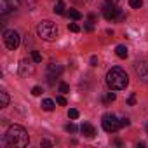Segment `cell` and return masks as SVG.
<instances>
[{"instance_id":"7","label":"cell","mask_w":148,"mask_h":148,"mask_svg":"<svg viewBox=\"0 0 148 148\" xmlns=\"http://www.w3.org/2000/svg\"><path fill=\"white\" fill-rule=\"evenodd\" d=\"M19 5H21L19 0H0V14L7 16L9 12L19 9Z\"/></svg>"},{"instance_id":"2","label":"cell","mask_w":148,"mask_h":148,"mask_svg":"<svg viewBox=\"0 0 148 148\" xmlns=\"http://www.w3.org/2000/svg\"><path fill=\"white\" fill-rule=\"evenodd\" d=\"M106 84H108V87L112 91H122V89H125L129 86V77L122 68L113 66L106 73Z\"/></svg>"},{"instance_id":"28","label":"cell","mask_w":148,"mask_h":148,"mask_svg":"<svg viewBox=\"0 0 148 148\" xmlns=\"http://www.w3.org/2000/svg\"><path fill=\"white\" fill-rule=\"evenodd\" d=\"M120 124H122V127H127L131 122H129V119H120Z\"/></svg>"},{"instance_id":"9","label":"cell","mask_w":148,"mask_h":148,"mask_svg":"<svg viewBox=\"0 0 148 148\" xmlns=\"http://www.w3.org/2000/svg\"><path fill=\"white\" fill-rule=\"evenodd\" d=\"M61 73H63V66L61 64H58V63H49L47 64V77H49L51 84H52V79L59 77Z\"/></svg>"},{"instance_id":"23","label":"cell","mask_w":148,"mask_h":148,"mask_svg":"<svg viewBox=\"0 0 148 148\" xmlns=\"http://www.w3.org/2000/svg\"><path fill=\"white\" fill-rule=\"evenodd\" d=\"M64 129H66V132H77V125L75 124H68Z\"/></svg>"},{"instance_id":"6","label":"cell","mask_w":148,"mask_h":148,"mask_svg":"<svg viewBox=\"0 0 148 148\" xmlns=\"http://www.w3.org/2000/svg\"><path fill=\"white\" fill-rule=\"evenodd\" d=\"M4 44L11 51L18 49V45H19V33L16 30H5L4 32Z\"/></svg>"},{"instance_id":"31","label":"cell","mask_w":148,"mask_h":148,"mask_svg":"<svg viewBox=\"0 0 148 148\" xmlns=\"http://www.w3.org/2000/svg\"><path fill=\"white\" fill-rule=\"evenodd\" d=\"M89 19L91 21H96V14H89Z\"/></svg>"},{"instance_id":"1","label":"cell","mask_w":148,"mask_h":148,"mask_svg":"<svg viewBox=\"0 0 148 148\" xmlns=\"http://www.w3.org/2000/svg\"><path fill=\"white\" fill-rule=\"evenodd\" d=\"M4 143L11 148H23V146H28L30 143V136L26 132L25 127L21 125H11L5 132V138H4Z\"/></svg>"},{"instance_id":"8","label":"cell","mask_w":148,"mask_h":148,"mask_svg":"<svg viewBox=\"0 0 148 148\" xmlns=\"http://www.w3.org/2000/svg\"><path fill=\"white\" fill-rule=\"evenodd\" d=\"M134 70L138 73V77L143 82H148V61H139L134 64Z\"/></svg>"},{"instance_id":"3","label":"cell","mask_w":148,"mask_h":148,"mask_svg":"<svg viewBox=\"0 0 148 148\" xmlns=\"http://www.w3.org/2000/svg\"><path fill=\"white\" fill-rule=\"evenodd\" d=\"M37 33L38 37H42L44 40H54L58 37V26L52 21H40L37 26Z\"/></svg>"},{"instance_id":"32","label":"cell","mask_w":148,"mask_h":148,"mask_svg":"<svg viewBox=\"0 0 148 148\" xmlns=\"http://www.w3.org/2000/svg\"><path fill=\"white\" fill-rule=\"evenodd\" d=\"M106 2H108V4H117L119 0H106Z\"/></svg>"},{"instance_id":"21","label":"cell","mask_w":148,"mask_h":148,"mask_svg":"<svg viewBox=\"0 0 148 148\" xmlns=\"http://www.w3.org/2000/svg\"><path fill=\"white\" fill-rule=\"evenodd\" d=\"M32 59H33V63H40V61H42V54L37 52V51H33V52H32Z\"/></svg>"},{"instance_id":"18","label":"cell","mask_w":148,"mask_h":148,"mask_svg":"<svg viewBox=\"0 0 148 148\" xmlns=\"http://www.w3.org/2000/svg\"><path fill=\"white\" fill-rule=\"evenodd\" d=\"M68 117H70L71 120L79 119V110H75V108H70V110H68Z\"/></svg>"},{"instance_id":"17","label":"cell","mask_w":148,"mask_h":148,"mask_svg":"<svg viewBox=\"0 0 148 148\" xmlns=\"http://www.w3.org/2000/svg\"><path fill=\"white\" fill-rule=\"evenodd\" d=\"M129 5H131L132 9H139V7L143 5V0H129Z\"/></svg>"},{"instance_id":"14","label":"cell","mask_w":148,"mask_h":148,"mask_svg":"<svg viewBox=\"0 0 148 148\" xmlns=\"http://www.w3.org/2000/svg\"><path fill=\"white\" fill-rule=\"evenodd\" d=\"M7 105H9V94L5 91H0V106L5 108Z\"/></svg>"},{"instance_id":"22","label":"cell","mask_w":148,"mask_h":148,"mask_svg":"<svg viewBox=\"0 0 148 148\" xmlns=\"http://www.w3.org/2000/svg\"><path fill=\"white\" fill-rule=\"evenodd\" d=\"M127 105H129V106H134V105H136V94H134V92L129 96V99H127Z\"/></svg>"},{"instance_id":"24","label":"cell","mask_w":148,"mask_h":148,"mask_svg":"<svg viewBox=\"0 0 148 148\" xmlns=\"http://www.w3.org/2000/svg\"><path fill=\"white\" fill-rule=\"evenodd\" d=\"M32 94H33V96H40V94H42V87H38V86H35V87L32 89Z\"/></svg>"},{"instance_id":"15","label":"cell","mask_w":148,"mask_h":148,"mask_svg":"<svg viewBox=\"0 0 148 148\" xmlns=\"http://www.w3.org/2000/svg\"><path fill=\"white\" fill-rule=\"evenodd\" d=\"M68 16H70L71 19H75V21H79V19L82 18V14H80L77 9H70V11H68Z\"/></svg>"},{"instance_id":"11","label":"cell","mask_w":148,"mask_h":148,"mask_svg":"<svg viewBox=\"0 0 148 148\" xmlns=\"http://www.w3.org/2000/svg\"><path fill=\"white\" fill-rule=\"evenodd\" d=\"M80 132H82L84 136H87V138H94V136H96V129H94L91 124H87V122H84V124L80 125Z\"/></svg>"},{"instance_id":"19","label":"cell","mask_w":148,"mask_h":148,"mask_svg":"<svg viewBox=\"0 0 148 148\" xmlns=\"http://www.w3.org/2000/svg\"><path fill=\"white\" fill-rule=\"evenodd\" d=\"M59 92H63V94L70 92V86H68L66 82H59Z\"/></svg>"},{"instance_id":"25","label":"cell","mask_w":148,"mask_h":148,"mask_svg":"<svg viewBox=\"0 0 148 148\" xmlns=\"http://www.w3.org/2000/svg\"><path fill=\"white\" fill-rule=\"evenodd\" d=\"M56 103L61 105V106H64V105H66V99H64L63 96H58V98H56Z\"/></svg>"},{"instance_id":"30","label":"cell","mask_w":148,"mask_h":148,"mask_svg":"<svg viewBox=\"0 0 148 148\" xmlns=\"http://www.w3.org/2000/svg\"><path fill=\"white\" fill-rule=\"evenodd\" d=\"M91 64H92V66H98V58H96V56L91 58Z\"/></svg>"},{"instance_id":"13","label":"cell","mask_w":148,"mask_h":148,"mask_svg":"<svg viewBox=\"0 0 148 148\" xmlns=\"http://www.w3.org/2000/svg\"><path fill=\"white\" fill-rule=\"evenodd\" d=\"M40 106H42V110H45V112H52L54 106H56V103H54L52 99H44Z\"/></svg>"},{"instance_id":"29","label":"cell","mask_w":148,"mask_h":148,"mask_svg":"<svg viewBox=\"0 0 148 148\" xmlns=\"http://www.w3.org/2000/svg\"><path fill=\"white\" fill-rule=\"evenodd\" d=\"M84 30H86V32H92V30H94V26H92L91 23H87V25L84 26Z\"/></svg>"},{"instance_id":"27","label":"cell","mask_w":148,"mask_h":148,"mask_svg":"<svg viewBox=\"0 0 148 148\" xmlns=\"http://www.w3.org/2000/svg\"><path fill=\"white\" fill-rule=\"evenodd\" d=\"M115 98H117V96H115L113 92H108V96H106V101H115Z\"/></svg>"},{"instance_id":"26","label":"cell","mask_w":148,"mask_h":148,"mask_svg":"<svg viewBox=\"0 0 148 148\" xmlns=\"http://www.w3.org/2000/svg\"><path fill=\"white\" fill-rule=\"evenodd\" d=\"M40 146H47V148H51V146H52V143H51L49 139H42V141H40Z\"/></svg>"},{"instance_id":"5","label":"cell","mask_w":148,"mask_h":148,"mask_svg":"<svg viewBox=\"0 0 148 148\" xmlns=\"http://www.w3.org/2000/svg\"><path fill=\"white\" fill-rule=\"evenodd\" d=\"M101 125H103V129H105L106 132H117V131L122 127L120 120H119L113 113H106V115H103V119H101Z\"/></svg>"},{"instance_id":"16","label":"cell","mask_w":148,"mask_h":148,"mask_svg":"<svg viewBox=\"0 0 148 148\" xmlns=\"http://www.w3.org/2000/svg\"><path fill=\"white\" fill-rule=\"evenodd\" d=\"M54 12H56V14H63V12H64V4H63V2H58V4L54 5Z\"/></svg>"},{"instance_id":"12","label":"cell","mask_w":148,"mask_h":148,"mask_svg":"<svg viewBox=\"0 0 148 148\" xmlns=\"http://www.w3.org/2000/svg\"><path fill=\"white\" fill-rule=\"evenodd\" d=\"M115 54H117L119 58H122V59H125L129 52H127V47H125V45H117V47H115Z\"/></svg>"},{"instance_id":"4","label":"cell","mask_w":148,"mask_h":148,"mask_svg":"<svg viewBox=\"0 0 148 148\" xmlns=\"http://www.w3.org/2000/svg\"><path fill=\"white\" fill-rule=\"evenodd\" d=\"M103 16L106 21H122L125 18V14L115 4H108V2L103 5Z\"/></svg>"},{"instance_id":"33","label":"cell","mask_w":148,"mask_h":148,"mask_svg":"<svg viewBox=\"0 0 148 148\" xmlns=\"http://www.w3.org/2000/svg\"><path fill=\"white\" fill-rule=\"evenodd\" d=\"M146 134H148V124H146Z\"/></svg>"},{"instance_id":"20","label":"cell","mask_w":148,"mask_h":148,"mask_svg":"<svg viewBox=\"0 0 148 148\" xmlns=\"http://www.w3.org/2000/svg\"><path fill=\"white\" fill-rule=\"evenodd\" d=\"M68 30L73 32V33H79V32H80V26H79L77 23H70V25H68Z\"/></svg>"},{"instance_id":"10","label":"cell","mask_w":148,"mask_h":148,"mask_svg":"<svg viewBox=\"0 0 148 148\" xmlns=\"http://www.w3.org/2000/svg\"><path fill=\"white\" fill-rule=\"evenodd\" d=\"M33 71H35V66L30 63V61H26V59H23L21 63H19V73L23 77H28V75H33Z\"/></svg>"}]
</instances>
